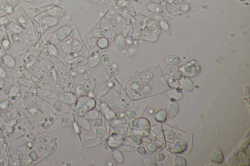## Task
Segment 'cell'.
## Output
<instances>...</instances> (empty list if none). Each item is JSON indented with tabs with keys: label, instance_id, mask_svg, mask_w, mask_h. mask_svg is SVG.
I'll return each mask as SVG.
<instances>
[{
	"label": "cell",
	"instance_id": "obj_60",
	"mask_svg": "<svg viewBox=\"0 0 250 166\" xmlns=\"http://www.w3.org/2000/svg\"><path fill=\"white\" fill-rule=\"evenodd\" d=\"M124 1H125L128 2V1H132V0H124Z\"/></svg>",
	"mask_w": 250,
	"mask_h": 166
},
{
	"label": "cell",
	"instance_id": "obj_20",
	"mask_svg": "<svg viewBox=\"0 0 250 166\" xmlns=\"http://www.w3.org/2000/svg\"><path fill=\"white\" fill-rule=\"evenodd\" d=\"M148 10L154 14H160L162 12L163 8L159 5L155 3H150L147 6Z\"/></svg>",
	"mask_w": 250,
	"mask_h": 166
},
{
	"label": "cell",
	"instance_id": "obj_33",
	"mask_svg": "<svg viewBox=\"0 0 250 166\" xmlns=\"http://www.w3.org/2000/svg\"><path fill=\"white\" fill-rule=\"evenodd\" d=\"M78 122L82 127L86 130H89L91 129V125L87 120V118L84 117H80L78 119Z\"/></svg>",
	"mask_w": 250,
	"mask_h": 166
},
{
	"label": "cell",
	"instance_id": "obj_39",
	"mask_svg": "<svg viewBox=\"0 0 250 166\" xmlns=\"http://www.w3.org/2000/svg\"><path fill=\"white\" fill-rule=\"evenodd\" d=\"M190 10V6L187 3L183 4L180 6L179 10L180 12L182 13H186L188 12Z\"/></svg>",
	"mask_w": 250,
	"mask_h": 166
},
{
	"label": "cell",
	"instance_id": "obj_61",
	"mask_svg": "<svg viewBox=\"0 0 250 166\" xmlns=\"http://www.w3.org/2000/svg\"><path fill=\"white\" fill-rule=\"evenodd\" d=\"M2 50V46L1 45H0V51Z\"/></svg>",
	"mask_w": 250,
	"mask_h": 166
},
{
	"label": "cell",
	"instance_id": "obj_16",
	"mask_svg": "<svg viewBox=\"0 0 250 166\" xmlns=\"http://www.w3.org/2000/svg\"><path fill=\"white\" fill-rule=\"evenodd\" d=\"M59 22L57 18L54 17L47 16L44 17L42 20V22L43 25L47 26H53L56 25Z\"/></svg>",
	"mask_w": 250,
	"mask_h": 166
},
{
	"label": "cell",
	"instance_id": "obj_32",
	"mask_svg": "<svg viewBox=\"0 0 250 166\" xmlns=\"http://www.w3.org/2000/svg\"><path fill=\"white\" fill-rule=\"evenodd\" d=\"M109 56L107 54H104L103 55H102L100 61V63L101 66L103 67H106L109 65Z\"/></svg>",
	"mask_w": 250,
	"mask_h": 166
},
{
	"label": "cell",
	"instance_id": "obj_50",
	"mask_svg": "<svg viewBox=\"0 0 250 166\" xmlns=\"http://www.w3.org/2000/svg\"><path fill=\"white\" fill-rule=\"evenodd\" d=\"M76 91L78 95L81 96V95H82L83 94L84 92L83 88L81 86L78 87Z\"/></svg>",
	"mask_w": 250,
	"mask_h": 166
},
{
	"label": "cell",
	"instance_id": "obj_41",
	"mask_svg": "<svg viewBox=\"0 0 250 166\" xmlns=\"http://www.w3.org/2000/svg\"><path fill=\"white\" fill-rule=\"evenodd\" d=\"M153 157H154V159L158 161H161L163 160L165 158V156L164 154L162 152L155 153L153 156Z\"/></svg>",
	"mask_w": 250,
	"mask_h": 166
},
{
	"label": "cell",
	"instance_id": "obj_59",
	"mask_svg": "<svg viewBox=\"0 0 250 166\" xmlns=\"http://www.w3.org/2000/svg\"><path fill=\"white\" fill-rule=\"evenodd\" d=\"M168 2H171L173 1V0H166Z\"/></svg>",
	"mask_w": 250,
	"mask_h": 166
},
{
	"label": "cell",
	"instance_id": "obj_4",
	"mask_svg": "<svg viewBox=\"0 0 250 166\" xmlns=\"http://www.w3.org/2000/svg\"><path fill=\"white\" fill-rule=\"evenodd\" d=\"M59 99L63 103L67 104H72L76 102L77 100L76 95L73 93H63L59 95Z\"/></svg>",
	"mask_w": 250,
	"mask_h": 166
},
{
	"label": "cell",
	"instance_id": "obj_19",
	"mask_svg": "<svg viewBox=\"0 0 250 166\" xmlns=\"http://www.w3.org/2000/svg\"><path fill=\"white\" fill-rule=\"evenodd\" d=\"M0 10L5 11L8 13H12L14 9L7 0H0Z\"/></svg>",
	"mask_w": 250,
	"mask_h": 166
},
{
	"label": "cell",
	"instance_id": "obj_21",
	"mask_svg": "<svg viewBox=\"0 0 250 166\" xmlns=\"http://www.w3.org/2000/svg\"><path fill=\"white\" fill-rule=\"evenodd\" d=\"M154 119L158 122H165L167 119V113L165 110L161 109L155 113Z\"/></svg>",
	"mask_w": 250,
	"mask_h": 166
},
{
	"label": "cell",
	"instance_id": "obj_18",
	"mask_svg": "<svg viewBox=\"0 0 250 166\" xmlns=\"http://www.w3.org/2000/svg\"><path fill=\"white\" fill-rule=\"evenodd\" d=\"M167 94L170 98L176 100H181L183 97V95L181 90L177 89H171L169 90Z\"/></svg>",
	"mask_w": 250,
	"mask_h": 166
},
{
	"label": "cell",
	"instance_id": "obj_55",
	"mask_svg": "<svg viewBox=\"0 0 250 166\" xmlns=\"http://www.w3.org/2000/svg\"><path fill=\"white\" fill-rule=\"evenodd\" d=\"M6 75V74L5 71L3 70V69L2 68H0V76L2 77H5Z\"/></svg>",
	"mask_w": 250,
	"mask_h": 166
},
{
	"label": "cell",
	"instance_id": "obj_26",
	"mask_svg": "<svg viewBox=\"0 0 250 166\" xmlns=\"http://www.w3.org/2000/svg\"><path fill=\"white\" fill-rule=\"evenodd\" d=\"M76 69L77 72L79 74H84L87 71V66L86 63L82 60H79L76 64Z\"/></svg>",
	"mask_w": 250,
	"mask_h": 166
},
{
	"label": "cell",
	"instance_id": "obj_37",
	"mask_svg": "<svg viewBox=\"0 0 250 166\" xmlns=\"http://www.w3.org/2000/svg\"><path fill=\"white\" fill-rule=\"evenodd\" d=\"M97 38L93 35L89 36L87 38V43H88V45L91 46L93 47L94 46L96 45L97 44Z\"/></svg>",
	"mask_w": 250,
	"mask_h": 166
},
{
	"label": "cell",
	"instance_id": "obj_42",
	"mask_svg": "<svg viewBox=\"0 0 250 166\" xmlns=\"http://www.w3.org/2000/svg\"><path fill=\"white\" fill-rule=\"evenodd\" d=\"M109 24H110V27L113 28V29H117L118 27V25L117 22L116 21V20L114 18H111L109 20Z\"/></svg>",
	"mask_w": 250,
	"mask_h": 166
},
{
	"label": "cell",
	"instance_id": "obj_52",
	"mask_svg": "<svg viewBox=\"0 0 250 166\" xmlns=\"http://www.w3.org/2000/svg\"><path fill=\"white\" fill-rule=\"evenodd\" d=\"M184 1L185 0H173V2L175 6H178L182 4Z\"/></svg>",
	"mask_w": 250,
	"mask_h": 166
},
{
	"label": "cell",
	"instance_id": "obj_22",
	"mask_svg": "<svg viewBox=\"0 0 250 166\" xmlns=\"http://www.w3.org/2000/svg\"><path fill=\"white\" fill-rule=\"evenodd\" d=\"M165 8L167 12L171 15L176 16L178 13L177 8L170 2H167L165 4Z\"/></svg>",
	"mask_w": 250,
	"mask_h": 166
},
{
	"label": "cell",
	"instance_id": "obj_11",
	"mask_svg": "<svg viewBox=\"0 0 250 166\" xmlns=\"http://www.w3.org/2000/svg\"><path fill=\"white\" fill-rule=\"evenodd\" d=\"M179 83L180 85L187 91L191 92L194 90V83L189 78L185 77H182L179 80Z\"/></svg>",
	"mask_w": 250,
	"mask_h": 166
},
{
	"label": "cell",
	"instance_id": "obj_7",
	"mask_svg": "<svg viewBox=\"0 0 250 166\" xmlns=\"http://www.w3.org/2000/svg\"><path fill=\"white\" fill-rule=\"evenodd\" d=\"M100 55L96 52H93L91 53L88 57L87 61V64L88 67L91 68H93L97 66L100 63Z\"/></svg>",
	"mask_w": 250,
	"mask_h": 166
},
{
	"label": "cell",
	"instance_id": "obj_49",
	"mask_svg": "<svg viewBox=\"0 0 250 166\" xmlns=\"http://www.w3.org/2000/svg\"><path fill=\"white\" fill-rule=\"evenodd\" d=\"M2 45L4 48L7 49L10 45V42L7 40H4V41L2 42Z\"/></svg>",
	"mask_w": 250,
	"mask_h": 166
},
{
	"label": "cell",
	"instance_id": "obj_13",
	"mask_svg": "<svg viewBox=\"0 0 250 166\" xmlns=\"http://www.w3.org/2000/svg\"><path fill=\"white\" fill-rule=\"evenodd\" d=\"M165 61L168 65L174 66L178 65L181 61V58L177 55H170L166 57Z\"/></svg>",
	"mask_w": 250,
	"mask_h": 166
},
{
	"label": "cell",
	"instance_id": "obj_35",
	"mask_svg": "<svg viewBox=\"0 0 250 166\" xmlns=\"http://www.w3.org/2000/svg\"><path fill=\"white\" fill-rule=\"evenodd\" d=\"M98 116V113L96 110H89L85 114V118L88 119H95Z\"/></svg>",
	"mask_w": 250,
	"mask_h": 166
},
{
	"label": "cell",
	"instance_id": "obj_31",
	"mask_svg": "<svg viewBox=\"0 0 250 166\" xmlns=\"http://www.w3.org/2000/svg\"><path fill=\"white\" fill-rule=\"evenodd\" d=\"M110 27L109 21L106 18L103 19L99 25V28L105 31H108L110 30Z\"/></svg>",
	"mask_w": 250,
	"mask_h": 166
},
{
	"label": "cell",
	"instance_id": "obj_14",
	"mask_svg": "<svg viewBox=\"0 0 250 166\" xmlns=\"http://www.w3.org/2000/svg\"><path fill=\"white\" fill-rule=\"evenodd\" d=\"M161 80L164 83L167 84L171 87H177L178 86V83L175 78L170 77L167 75H165L161 77Z\"/></svg>",
	"mask_w": 250,
	"mask_h": 166
},
{
	"label": "cell",
	"instance_id": "obj_9",
	"mask_svg": "<svg viewBox=\"0 0 250 166\" xmlns=\"http://www.w3.org/2000/svg\"><path fill=\"white\" fill-rule=\"evenodd\" d=\"M48 13L51 16L54 17L58 19L66 16L67 14L68 11L65 8L56 7L48 11Z\"/></svg>",
	"mask_w": 250,
	"mask_h": 166
},
{
	"label": "cell",
	"instance_id": "obj_47",
	"mask_svg": "<svg viewBox=\"0 0 250 166\" xmlns=\"http://www.w3.org/2000/svg\"><path fill=\"white\" fill-rule=\"evenodd\" d=\"M116 6H123L127 5V2L124 0H118L116 2Z\"/></svg>",
	"mask_w": 250,
	"mask_h": 166
},
{
	"label": "cell",
	"instance_id": "obj_3",
	"mask_svg": "<svg viewBox=\"0 0 250 166\" xmlns=\"http://www.w3.org/2000/svg\"><path fill=\"white\" fill-rule=\"evenodd\" d=\"M72 32V28L69 26H65L57 31L55 36L59 41H62L68 37Z\"/></svg>",
	"mask_w": 250,
	"mask_h": 166
},
{
	"label": "cell",
	"instance_id": "obj_15",
	"mask_svg": "<svg viewBox=\"0 0 250 166\" xmlns=\"http://www.w3.org/2000/svg\"><path fill=\"white\" fill-rule=\"evenodd\" d=\"M72 38L65 39V41L63 42L62 45H61V48L64 53L66 54H69L72 52Z\"/></svg>",
	"mask_w": 250,
	"mask_h": 166
},
{
	"label": "cell",
	"instance_id": "obj_56",
	"mask_svg": "<svg viewBox=\"0 0 250 166\" xmlns=\"http://www.w3.org/2000/svg\"><path fill=\"white\" fill-rule=\"evenodd\" d=\"M5 36V31L2 29L0 30V40L2 39Z\"/></svg>",
	"mask_w": 250,
	"mask_h": 166
},
{
	"label": "cell",
	"instance_id": "obj_44",
	"mask_svg": "<svg viewBox=\"0 0 250 166\" xmlns=\"http://www.w3.org/2000/svg\"><path fill=\"white\" fill-rule=\"evenodd\" d=\"M147 103H144V104L141 106L140 109L138 110V112L136 113V117H139L142 115L145 109L146 108V106H147Z\"/></svg>",
	"mask_w": 250,
	"mask_h": 166
},
{
	"label": "cell",
	"instance_id": "obj_57",
	"mask_svg": "<svg viewBox=\"0 0 250 166\" xmlns=\"http://www.w3.org/2000/svg\"><path fill=\"white\" fill-rule=\"evenodd\" d=\"M19 22H21V23H25V22H26V19L23 18V17L19 18Z\"/></svg>",
	"mask_w": 250,
	"mask_h": 166
},
{
	"label": "cell",
	"instance_id": "obj_51",
	"mask_svg": "<svg viewBox=\"0 0 250 166\" xmlns=\"http://www.w3.org/2000/svg\"><path fill=\"white\" fill-rule=\"evenodd\" d=\"M106 166H116V163L114 161V160L113 159H110L108 161H107L106 163Z\"/></svg>",
	"mask_w": 250,
	"mask_h": 166
},
{
	"label": "cell",
	"instance_id": "obj_38",
	"mask_svg": "<svg viewBox=\"0 0 250 166\" xmlns=\"http://www.w3.org/2000/svg\"><path fill=\"white\" fill-rule=\"evenodd\" d=\"M105 35H106V31L101 30V29H100V28L95 30L94 32H93V35L96 37V38L104 37Z\"/></svg>",
	"mask_w": 250,
	"mask_h": 166
},
{
	"label": "cell",
	"instance_id": "obj_1",
	"mask_svg": "<svg viewBox=\"0 0 250 166\" xmlns=\"http://www.w3.org/2000/svg\"><path fill=\"white\" fill-rule=\"evenodd\" d=\"M95 101L93 98L88 96L79 97L74 105V109L78 115L82 116L95 106Z\"/></svg>",
	"mask_w": 250,
	"mask_h": 166
},
{
	"label": "cell",
	"instance_id": "obj_8",
	"mask_svg": "<svg viewBox=\"0 0 250 166\" xmlns=\"http://www.w3.org/2000/svg\"><path fill=\"white\" fill-rule=\"evenodd\" d=\"M211 160L215 163L220 164L224 160V155L221 150L219 148H215L211 151Z\"/></svg>",
	"mask_w": 250,
	"mask_h": 166
},
{
	"label": "cell",
	"instance_id": "obj_43",
	"mask_svg": "<svg viewBox=\"0 0 250 166\" xmlns=\"http://www.w3.org/2000/svg\"><path fill=\"white\" fill-rule=\"evenodd\" d=\"M136 151H137L138 153L140 154L141 156H145V155L147 154V151L143 147L139 146L137 148Z\"/></svg>",
	"mask_w": 250,
	"mask_h": 166
},
{
	"label": "cell",
	"instance_id": "obj_40",
	"mask_svg": "<svg viewBox=\"0 0 250 166\" xmlns=\"http://www.w3.org/2000/svg\"><path fill=\"white\" fill-rule=\"evenodd\" d=\"M146 147L150 152H154L157 151V147L153 143H148L146 144Z\"/></svg>",
	"mask_w": 250,
	"mask_h": 166
},
{
	"label": "cell",
	"instance_id": "obj_23",
	"mask_svg": "<svg viewBox=\"0 0 250 166\" xmlns=\"http://www.w3.org/2000/svg\"><path fill=\"white\" fill-rule=\"evenodd\" d=\"M109 44V41L106 37H102L99 38L97 41V45L100 49H105L107 48Z\"/></svg>",
	"mask_w": 250,
	"mask_h": 166
},
{
	"label": "cell",
	"instance_id": "obj_17",
	"mask_svg": "<svg viewBox=\"0 0 250 166\" xmlns=\"http://www.w3.org/2000/svg\"><path fill=\"white\" fill-rule=\"evenodd\" d=\"M115 42L116 47L119 50H123L126 47L127 42L124 37L122 35H119L116 37Z\"/></svg>",
	"mask_w": 250,
	"mask_h": 166
},
{
	"label": "cell",
	"instance_id": "obj_12",
	"mask_svg": "<svg viewBox=\"0 0 250 166\" xmlns=\"http://www.w3.org/2000/svg\"><path fill=\"white\" fill-rule=\"evenodd\" d=\"M179 105L177 102L173 101L170 106L168 110V117L170 119H172L175 117L178 113L179 111Z\"/></svg>",
	"mask_w": 250,
	"mask_h": 166
},
{
	"label": "cell",
	"instance_id": "obj_54",
	"mask_svg": "<svg viewBox=\"0 0 250 166\" xmlns=\"http://www.w3.org/2000/svg\"><path fill=\"white\" fill-rule=\"evenodd\" d=\"M7 22V19L5 17H1L0 18V25H2V24L6 23Z\"/></svg>",
	"mask_w": 250,
	"mask_h": 166
},
{
	"label": "cell",
	"instance_id": "obj_29",
	"mask_svg": "<svg viewBox=\"0 0 250 166\" xmlns=\"http://www.w3.org/2000/svg\"><path fill=\"white\" fill-rule=\"evenodd\" d=\"M113 157L116 161L120 164H122L124 162V157L123 154L120 151L118 150H114L112 152Z\"/></svg>",
	"mask_w": 250,
	"mask_h": 166
},
{
	"label": "cell",
	"instance_id": "obj_28",
	"mask_svg": "<svg viewBox=\"0 0 250 166\" xmlns=\"http://www.w3.org/2000/svg\"><path fill=\"white\" fill-rule=\"evenodd\" d=\"M83 45L81 42L79 41V40H76V39L72 40V52L77 53V52L81 51Z\"/></svg>",
	"mask_w": 250,
	"mask_h": 166
},
{
	"label": "cell",
	"instance_id": "obj_48",
	"mask_svg": "<svg viewBox=\"0 0 250 166\" xmlns=\"http://www.w3.org/2000/svg\"><path fill=\"white\" fill-rule=\"evenodd\" d=\"M131 113H132V114H130L129 112H128V113H127V115L128 116V117L129 119H131L134 118L135 117H136V113L134 111L132 110V111H131Z\"/></svg>",
	"mask_w": 250,
	"mask_h": 166
},
{
	"label": "cell",
	"instance_id": "obj_36",
	"mask_svg": "<svg viewBox=\"0 0 250 166\" xmlns=\"http://www.w3.org/2000/svg\"><path fill=\"white\" fill-rule=\"evenodd\" d=\"M5 63L8 66L12 67L15 65V61L10 55H6L4 57Z\"/></svg>",
	"mask_w": 250,
	"mask_h": 166
},
{
	"label": "cell",
	"instance_id": "obj_30",
	"mask_svg": "<svg viewBox=\"0 0 250 166\" xmlns=\"http://www.w3.org/2000/svg\"><path fill=\"white\" fill-rule=\"evenodd\" d=\"M174 163L176 166H186L187 165V161L185 158L181 156H177L174 158Z\"/></svg>",
	"mask_w": 250,
	"mask_h": 166
},
{
	"label": "cell",
	"instance_id": "obj_46",
	"mask_svg": "<svg viewBox=\"0 0 250 166\" xmlns=\"http://www.w3.org/2000/svg\"><path fill=\"white\" fill-rule=\"evenodd\" d=\"M11 6L17 7L19 5V0H8Z\"/></svg>",
	"mask_w": 250,
	"mask_h": 166
},
{
	"label": "cell",
	"instance_id": "obj_45",
	"mask_svg": "<svg viewBox=\"0 0 250 166\" xmlns=\"http://www.w3.org/2000/svg\"><path fill=\"white\" fill-rule=\"evenodd\" d=\"M160 25H161V27L164 30L167 31L169 30V26L168 23L166 22L162 21L160 22Z\"/></svg>",
	"mask_w": 250,
	"mask_h": 166
},
{
	"label": "cell",
	"instance_id": "obj_34",
	"mask_svg": "<svg viewBox=\"0 0 250 166\" xmlns=\"http://www.w3.org/2000/svg\"><path fill=\"white\" fill-rule=\"evenodd\" d=\"M143 164L145 166H156V162L155 160L150 157L144 158L143 160Z\"/></svg>",
	"mask_w": 250,
	"mask_h": 166
},
{
	"label": "cell",
	"instance_id": "obj_2",
	"mask_svg": "<svg viewBox=\"0 0 250 166\" xmlns=\"http://www.w3.org/2000/svg\"><path fill=\"white\" fill-rule=\"evenodd\" d=\"M180 71L185 76L193 77L199 75L200 67L194 60L190 61L179 68Z\"/></svg>",
	"mask_w": 250,
	"mask_h": 166
},
{
	"label": "cell",
	"instance_id": "obj_25",
	"mask_svg": "<svg viewBox=\"0 0 250 166\" xmlns=\"http://www.w3.org/2000/svg\"><path fill=\"white\" fill-rule=\"evenodd\" d=\"M101 107L103 109V111L104 112L105 114L106 115V117L108 119H110L114 118L115 117L114 113L113 112L110 108L107 106L106 103H103L101 104Z\"/></svg>",
	"mask_w": 250,
	"mask_h": 166
},
{
	"label": "cell",
	"instance_id": "obj_5",
	"mask_svg": "<svg viewBox=\"0 0 250 166\" xmlns=\"http://www.w3.org/2000/svg\"><path fill=\"white\" fill-rule=\"evenodd\" d=\"M133 126L138 130H147L149 129L150 123L146 118H140L133 122Z\"/></svg>",
	"mask_w": 250,
	"mask_h": 166
},
{
	"label": "cell",
	"instance_id": "obj_24",
	"mask_svg": "<svg viewBox=\"0 0 250 166\" xmlns=\"http://www.w3.org/2000/svg\"><path fill=\"white\" fill-rule=\"evenodd\" d=\"M169 73L170 76L177 80H180L183 77V75L178 69L176 67H170L169 69Z\"/></svg>",
	"mask_w": 250,
	"mask_h": 166
},
{
	"label": "cell",
	"instance_id": "obj_6",
	"mask_svg": "<svg viewBox=\"0 0 250 166\" xmlns=\"http://www.w3.org/2000/svg\"><path fill=\"white\" fill-rule=\"evenodd\" d=\"M96 85V80L95 78H89L86 80L84 84V93L87 95L91 94Z\"/></svg>",
	"mask_w": 250,
	"mask_h": 166
},
{
	"label": "cell",
	"instance_id": "obj_58",
	"mask_svg": "<svg viewBox=\"0 0 250 166\" xmlns=\"http://www.w3.org/2000/svg\"><path fill=\"white\" fill-rule=\"evenodd\" d=\"M2 81H3V80L0 77V82H2ZM2 85H3V83H1V82H0V87L2 86Z\"/></svg>",
	"mask_w": 250,
	"mask_h": 166
},
{
	"label": "cell",
	"instance_id": "obj_53",
	"mask_svg": "<svg viewBox=\"0 0 250 166\" xmlns=\"http://www.w3.org/2000/svg\"><path fill=\"white\" fill-rule=\"evenodd\" d=\"M152 1L158 5H162L164 2L165 0H152Z\"/></svg>",
	"mask_w": 250,
	"mask_h": 166
},
{
	"label": "cell",
	"instance_id": "obj_27",
	"mask_svg": "<svg viewBox=\"0 0 250 166\" xmlns=\"http://www.w3.org/2000/svg\"><path fill=\"white\" fill-rule=\"evenodd\" d=\"M105 71H106V74L110 77L117 76L119 73V70L118 68L113 65L107 66Z\"/></svg>",
	"mask_w": 250,
	"mask_h": 166
},
{
	"label": "cell",
	"instance_id": "obj_10",
	"mask_svg": "<svg viewBox=\"0 0 250 166\" xmlns=\"http://www.w3.org/2000/svg\"><path fill=\"white\" fill-rule=\"evenodd\" d=\"M187 148V143L184 139H179L175 143L173 147V152L175 153H181L185 151Z\"/></svg>",
	"mask_w": 250,
	"mask_h": 166
}]
</instances>
